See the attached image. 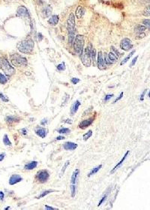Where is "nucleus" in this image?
Returning <instances> with one entry per match:
<instances>
[{
  "instance_id": "1",
  "label": "nucleus",
  "mask_w": 150,
  "mask_h": 210,
  "mask_svg": "<svg viewBox=\"0 0 150 210\" xmlns=\"http://www.w3.org/2000/svg\"><path fill=\"white\" fill-rule=\"evenodd\" d=\"M35 43L32 38H26V39L20 41L17 44V49L20 52L23 54H32Z\"/></svg>"
},
{
  "instance_id": "2",
  "label": "nucleus",
  "mask_w": 150,
  "mask_h": 210,
  "mask_svg": "<svg viewBox=\"0 0 150 210\" xmlns=\"http://www.w3.org/2000/svg\"><path fill=\"white\" fill-rule=\"evenodd\" d=\"M93 47L91 43H89L86 48L84 49V51L81 54V60L83 64L86 67L91 66L92 63V52Z\"/></svg>"
},
{
  "instance_id": "3",
  "label": "nucleus",
  "mask_w": 150,
  "mask_h": 210,
  "mask_svg": "<svg viewBox=\"0 0 150 210\" xmlns=\"http://www.w3.org/2000/svg\"><path fill=\"white\" fill-rule=\"evenodd\" d=\"M0 68L8 76H11L15 73V68L11 65L5 57H2L0 59Z\"/></svg>"
},
{
  "instance_id": "4",
  "label": "nucleus",
  "mask_w": 150,
  "mask_h": 210,
  "mask_svg": "<svg viewBox=\"0 0 150 210\" xmlns=\"http://www.w3.org/2000/svg\"><path fill=\"white\" fill-rule=\"evenodd\" d=\"M11 63L14 66L21 67L27 65V59L26 57L21 56L19 54H14L11 56Z\"/></svg>"
},
{
  "instance_id": "5",
  "label": "nucleus",
  "mask_w": 150,
  "mask_h": 210,
  "mask_svg": "<svg viewBox=\"0 0 150 210\" xmlns=\"http://www.w3.org/2000/svg\"><path fill=\"white\" fill-rule=\"evenodd\" d=\"M83 47H84L83 36L81 35H77L75 37V39L74 41V48L75 52L79 55H81L83 51Z\"/></svg>"
},
{
  "instance_id": "6",
  "label": "nucleus",
  "mask_w": 150,
  "mask_h": 210,
  "mask_svg": "<svg viewBox=\"0 0 150 210\" xmlns=\"http://www.w3.org/2000/svg\"><path fill=\"white\" fill-rule=\"evenodd\" d=\"M75 16L73 13H71L67 20V29L68 33H74L75 32Z\"/></svg>"
},
{
  "instance_id": "7",
  "label": "nucleus",
  "mask_w": 150,
  "mask_h": 210,
  "mask_svg": "<svg viewBox=\"0 0 150 210\" xmlns=\"http://www.w3.org/2000/svg\"><path fill=\"white\" fill-rule=\"evenodd\" d=\"M50 178V174L47 172V170H41L38 173L36 178L40 183L46 182Z\"/></svg>"
},
{
  "instance_id": "8",
  "label": "nucleus",
  "mask_w": 150,
  "mask_h": 210,
  "mask_svg": "<svg viewBox=\"0 0 150 210\" xmlns=\"http://www.w3.org/2000/svg\"><path fill=\"white\" fill-rule=\"evenodd\" d=\"M132 47H133V44L129 38H125L121 41V43H120V48H121V49L127 51L131 50L132 48Z\"/></svg>"
},
{
  "instance_id": "9",
  "label": "nucleus",
  "mask_w": 150,
  "mask_h": 210,
  "mask_svg": "<svg viewBox=\"0 0 150 210\" xmlns=\"http://www.w3.org/2000/svg\"><path fill=\"white\" fill-rule=\"evenodd\" d=\"M98 68L101 70L104 69L106 68V63L104 61V55H103L102 51H99V53L98 54Z\"/></svg>"
},
{
  "instance_id": "10",
  "label": "nucleus",
  "mask_w": 150,
  "mask_h": 210,
  "mask_svg": "<svg viewBox=\"0 0 150 210\" xmlns=\"http://www.w3.org/2000/svg\"><path fill=\"white\" fill-rule=\"evenodd\" d=\"M17 14L18 17H20V18H26V17H29V12H28V9L25 6L21 5L19 6L17 8Z\"/></svg>"
},
{
  "instance_id": "11",
  "label": "nucleus",
  "mask_w": 150,
  "mask_h": 210,
  "mask_svg": "<svg viewBox=\"0 0 150 210\" xmlns=\"http://www.w3.org/2000/svg\"><path fill=\"white\" fill-rule=\"evenodd\" d=\"M22 180H23V178L21 177L20 175H19L17 174H15V175H12L10 177L8 182H9L10 185H15V184L21 182Z\"/></svg>"
},
{
  "instance_id": "12",
  "label": "nucleus",
  "mask_w": 150,
  "mask_h": 210,
  "mask_svg": "<svg viewBox=\"0 0 150 210\" xmlns=\"http://www.w3.org/2000/svg\"><path fill=\"white\" fill-rule=\"evenodd\" d=\"M80 105H81V102L79 100H76L74 103L72 104V105L71 107V111H70V114L71 116L74 115L77 113V111Z\"/></svg>"
},
{
  "instance_id": "13",
  "label": "nucleus",
  "mask_w": 150,
  "mask_h": 210,
  "mask_svg": "<svg viewBox=\"0 0 150 210\" xmlns=\"http://www.w3.org/2000/svg\"><path fill=\"white\" fill-rule=\"evenodd\" d=\"M63 148L66 151H74L77 148V145L71 142H67L63 145Z\"/></svg>"
},
{
  "instance_id": "14",
  "label": "nucleus",
  "mask_w": 150,
  "mask_h": 210,
  "mask_svg": "<svg viewBox=\"0 0 150 210\" xmlns=\"http://www.w3.org/2000/svg\"><path fill=\"white\" fill-rule=\"evenodd\" d=\"M93 121H94V119L92 118L87 119V120H84V121H83L80 123L79 127L81 128V129H85V128H86L91 125V124L93 123Z\"/></svg>"
},
{
  "instance_id": "15",
  "label": "nucleus",
  "mask_w": 150,
  "mask_h": 210,
  "mask_svg": "<svg viewBox=\"0 0 150 210\" xmlns=\"http://www.w3.org/2000/svg\"><path fill=\"white\" fill-rule=\"evenodd\" d=\"M85 12H86V9L83 7L78 6L77 8V10H76V12H75L77 18H78V19L82 18L83 17V15L85 14Z\"/></svg>"
},
{
  "instance_id": "16",
  "label": "nucleus",
  "mask_w": 150,
  "mask_h": 210,
  "mask_svg": "<svg viewBox=\"0 0 150 210\" xmlns=\"http://www.w3.org/2000/svg\"><path fill=\"white\" fill-rule=\"evenodd\" d=\"M128 154H129V151H127V152L125 153V155H124V157H123L122 158V159H121V160H120V161H119V162L118 163V164H117L116 165V166H114V168H113V169L112 170H111V171H110V173H111V174H113V173L115 172V171H116V169H117L119 168V167H120V166H121V165H122V164H123V163H124V161H125V160L126 159V157H127V156L128 155Z\"/></svg>"
},
{
  "instance_id": "17",
  "label": "nucleus",
  "mask_w": 150,
  "mask_h": 210,
  "mask_svg": "<svg viewBox=\"0 0 150 210\" xmlns=\"http://www.w3.org/2000/svg\"><path fill=\"white\" fill-rule=\"evenodd\" d=\"M42 16L43 18H48V17L50 16L51 13H52V7L50 6V5H47L45 8H44V9L42 10Z\"/></svg>"
},
{
  "instance_id": "18",
  "label": "nucleus",
  "mask_w": 150,
  "mask_h": 210,
  "mask_svg": "<svg viewBox=\"0 0 150 210\" xmlns=\"http://www.w3.org/2000/svg\"><path fill=\"white\" fill-rule=\"evenodd\" d=\"M79 174H80V170L78 169H75L74 172H73V174H72L71 178V184H76Z\"/></svg>"
},
{
  "instance_id": "19",
  "label": "nucleus",
  "mask_w": 150,
  "mask_h": 210,
  "mask_svg": "<svg viewBox=\"0 0 150 210\" xmlns=\"http://www.w3.org/2000/svg\"><path fill=\"white\" fill-rule=\"evenodd\" d=\"M35 132L38 136L41 137V138H42V139L45 138L47 136V130L44 129V128H38V129L35 130Z\"/></svg>"
},
{
  "instance_id": "20",
  "label": "nucleus",
  "mask_w": 150,
  "mask_h": 210,
  "mask_svg": "<svg viewBox=\"0 0 150 210\" xmlns=\"http://www.w3.org/2000/svg\"><path fill=\"white\" fill-rule=\"evenodd\" d=\"M38 166V162L37 161H31L28 163L27 164H26L25 166H24V169H29V170H31V169H33L36 168Z\"/></svg>"
},
{
  "instance_id": "21",
  "label": "nucleus",
  "mask_w": 150,
  "mask_h": 210,
  "mask_svg": "<svg viewBox=\"0 0 150 210\" xmlns=\"http://www.w3.org/2000/svg\"><path fill=\"white\" fill-rule=\"evenodd\" d=\"M59 17L58 15H53L48 20V23L52 26H56L59 23Z\"/></svg>"
},
{
  "instance_id": "22",
  "label": "nucleus",
  "mask_w": 150,
  "mask_h": 210,
  "mask_svg": "<svg viewBox=\"0 0 150 210\" xmlns=\"http://www.w3.org/2000/svg\"><path fill=\"white\" fill-rule=\"evenodd\" d=\"M146 29H147L146 27H145L144 25H137L135 27L134 30L137 34H140V33H143Z\"/></svg>"
},
{
  "instance_id": "23",
  "label": "nucleus",
  "mask_w": 150,
  "mask_h": 210,
  "mask_svg": "<svg viewBox=\"0 0 150 210\" xmlns=\"http://www.w3.org/2000/svg\"><path fill=\"white\" fill-rule=\"evenodd\" d=\"M108 55V58H109V59L110 60V62H111V63H116V61H117V59H118V57H116V56L113 52H110L107 54Z\"/></svg>"
},
{
  "instance_id": "24",
  "label": "nucleus",
  "mask_w": 150,
  "mask_h": 210,
  "mask_svg": "<svg viewBox=\"0 0 150 210\" xmlns=\"http://www.w3.org/2000/svg\"><path fill=\"white\" fill-rule=\"evenodd\" d=\"M101 168H102V165H99V166H98L95 167V168H93V169L91 170V172H90V173H89L88 177H91L92 175H95V174L97 173L98 172V171H99Z\"/></svg>"
},
{
  "instance_id": "25",
  "label": "nucleus",
  "mask_w": 150,
  "mask_h": 210,
  "mask_svg": "<svg viewBox=\"0 0 150 210\" xmlns=\"http://www.w3.org/2000/svg\"><path fill=\"white\" fill-rule=\"evenodd\" d=\"M75 39V33H68V43L70 45H72L74 44V41Z\"/></svg>"
},
{
  "instance_id": "26",
  "label": "nucleus",
  "mask_w": 150,
  "mask_h": 210,
  "mask_svg": "<svg viewBox=\"0 0 150 210\" xmlns=\"http://www.w3.org/2000/svg\"><path fill=\"white\" fill-rule=\"evenodd\" d=\"M3 143L5 145H6V146H11V141L9 140V139H8V135H5L3 136Z\"/></svg>"
},
{
  "instance_id": "27",
  "label": "nucleus",
  "mask_w": 150,
  "mask_h": 210,
  "mask_svg": "<svg viewBox=\"0 0 150 210\" xmlns=\"http://www.w3.org/2000/svg\"><path fill=\"white\" fill-rule=\"evenodd\" d=\"M134 53H135V50H132L131 52L129 54V55H128V57H127L125 59H123V61H122V62H121V63H120V65L122 66V65H124V64H125V63H126L128 61V59H129L131 57V56H132L133 54H134Z\"/></svg>"
},
{
  "instance_id": "28",
  "label": "nucleus",
  "mask_w": 150,
  "mask_h": 210,
  "mask_svg": "<svg viewBox=\"0 0 150 210\" xmlns=\"http://www.w3.org/2000/svg\"><path fill=\"white\" fill-rule=\"evenodd\" d=\"M5 121L8 123H11V122H14V121H19V118H15V117H13V116H8L5 118Z\"/></svg>"
},
{
  "instance_id": "29",
  "label": "nucleus",
  "mask_w": 150,
  "mask_h": 210,
  "mask_svg": "<svg viewBox=\"0 0 150 210\" xmlns=\"http://www.w3.org/2000/svg\"><path fill=\"white\" fill-rule=\"evenodd\" d=\"M70 188H71V196L72 197H74L76 194V184H71Z\"/></svg>"
},
{
  "instance_id": "30",
  "label": "nucleus",
  "mask_w": 150,
  "mask_h": 210,
  "mask_svg": "<svg viewBox=\"0 0 150 210\" xmlns=\"http://www.w3.org/2000/svg\"><path fill=\"white\" fill-rule=\"evenodd\" d=\"M7 81H8V78L5 77V75L0 73V83L2 84H5L7 83Z\"/></svg>"
},
{
  "instance_id": "31",
  "label": "nucleus",
  "mask_w": 150,
  "mask_h": 210,
  "mask_svg": "<svg viewBox=\"0 0 150 210\" xmlns=\"http://www.w3.org/2000/svg\"><path fill=\"white\" fill-rule=\"evenodd\" d=\"M57 132L61 134H65V133H69L71 130L68 129V128H61V129L58 130Z\"/></svg>"
},
{
  "instance_id": "32",
  "label": "nucleus",
  "mask_w": 150,
  "mask_h": 210,
  "mask_svg": "<svg viewBox=\"0 0 150 210\" xmlns=\"http://www.w3.org/2000/svg\"><path fill=\"white\" fill-rule=\"evenodd\" d=\"M54 191H53V190H47V191H45L43 192L40 196H38V197H37V199H41V198H42V197H44V196H45L46 195L49 194L50 193H51V192H54Z\"/></svg>"
},
{
  "instance_id": "33",
  "label": "nucleus",
  "mask_w": 150,
  "mask_h": 210,
  "mask_svg": "<svg viewBox=\"0 0 150 210\" xmlns=\"http://www.w3.org/2000/svg\"><path fill=\"white\" fill-rule=\"evenodd\" d=\"M92 136V130H89L86 133H85L84 135H83V139L85 140V141H86L87 139H89L90 137H91Z\"/></svg>"
},
{
  "instance_id": "34",
  "label": "nucleus",
  "mask_w": 150,
  "mask_h": 210,
  "mask_svg": "<svg viewBox=\"0 0 150 210\" xmlns=\"http://www.w3.org/2000/svg\"><path fill=\"white\" fill-rule=\"evenodd\" d=\"M96 50L95 48L92 49V60L93 61L94 65H96Z\"/></svg>"
},
{
  "instance_id": "35",
  "label": "nucleus",
  "mask_w": 150,
  "mask_h": 210,
  "mask_svg": "<svg viewBox=\"0 0 150 210\" xmlns=\"http://www.w3.org/2000/svg\"><path fill=\"white\" fill-rule=\"evenodd\" d=\"M111 48V52H113L116 56L117 57H120V56L122 55V54H121V53H119V50H118L117 49H116L113 46H111V48Z\"/></svg>"
},
{
  "instance_id": "36",
  "label": "nucleus",
  "mask_w": 150,
  "mask_h": 210,
  "mask_svg": "<svg viewBox=\"0 0 150 210\" xmlns=\"http://www.w3.org/2000/svg\"><path fill=\"white\" fill-rule=\"evenodd\" d=\"M70 164V161L69 160H67L65 163V164H64V166H63V167H62V171H61V173H60V175H62L64 174V173H65V169H66V168L68 166V165Z\"/></svg>"
},
{
  "instance_id": "37",
  "label": "nucleus",
  "mask_w": 150,
  "mask_h": 210,
  "mask_svg": "<svg viewBox=\"0 0 150 210\" xmlns=\"http://www.w3.org/2000/svg\"><path fill=\"white\" fill-rule=\"evenodd\" d=\"M143 23L145 27H146V28L150 30V19H145L143 20Z\"/></svg>"
},
{
  "instance_id": "38",
  "label": "nucleus",
  "mask_w": 150,
  "mask_h": 210,
  "mask_svg": "<svg viewBox=\"0 0 150 210\" xmlns=\"http://www.w3.org/2000/svg\"><path fill=\"white\" fill-rule=\"evenodd\" d=\"M56 68H57V69H58L59 71H63V70H65V63H62L59 64V65L56 66Z\"/></svg>"
},
{
  "instance_id": "39",
  "label": "nucleus",
  "mask_w": 150,
  "mask_h": 210,
  "mask_svg": "<svg viewBox=\"0 0 150 210\" xmlns=\"http://www.w3.org/2000/svg\"><path fill=\"white\" fill-rule=\"evenodd\" d=\"M0 99H1L3 102H8V101H9V99H8L6 96L4 95L3 93H0Z\"/></svg>"
},
{
  "instance_id": "40",
  "label": "nucleus",
  "mask_w": 150,
  "mask_h": 210,
  "mask_svg": "<svg viewBox=\"0 0 150 210\" xmlns=\"http://www.w3.org/2000/svg\"><path fill=\"white\" fill-rule=\"evenodd\" d=\"M104 61H105V63L106 64H107V65H110V64H112L111 63V62H110V60L109 59V58H108V55H107V54H104Z\"/></svg>"
},
{
  "instance_id": "41",
  "label": "nucleus",
  "mask_w": 150,
  "mask_h": 210,
  "mask_svg": "<svg viewBox=\"0 0 150 210\" xmlns=\"http://www.w3.org/2000/svg\"><path fill=\"white\" fill-rule=\"evenodd\" d=\"M107 195H108V194H106L104 196H103V197L101 198V200H100V202L98 203V206H100V205L104 203V201L107 199Z\"/></svg>"
},
{
  "instance_id": "42",
  "label": "nucleus",
  "mask_w": 150,
  "mask_h": 210,
  "mask_svg": "<svg viewBox=\"0 0 150 210\" xmlns=\"http://www.w3.org/2000/svg\"><path fill=\"white\" fill-rule=\"evenodd\" d=\"M71 82L73 84H77V83L80 82V79L77 78H71Z\"/></svg>"
},
{
  "instance_id": "43",
  "label": "nucleus",
  "mask_w": 150,
  "mask_h": 210,
  "mask_svg": "<svg viewBox=\"0 0 150 210\" xmlns=\"http://www.w3.org/2000/svg\"><path fill=\"white\" fill-rule=\"evenodd\" d=\"M113 96V94H107V95L105 96V98H104V101L105 102H107L110 99H111Z\"/></svg>"
},
{
  "instance_id": "44",
  "label": "nucleus",
  "mask_w": 150,
  "mask_h": 210,
  "mask_svg": "<svg viewBox=\"0 0 150 210\" xmlns=\"http://www.w3.org/2000/svg\"><path fill=\"white\" fill-rule=\"evenodd\" d=\"M137 59H138V57L137 56V57H135L134 59H132V62H131V65H130V66L131 67H132L134 65V64L136 63V62H137Z\"/></svg>"
},
{
  "instance_id": "45",
  "label": "nucleus",
  "mask_w": 150,
  "mask_h": 210,
  "mask_svg": "<svg viewBox=\"0 0 150 210\" xmlns=\"http://www.w3.org/2000/svg\"><path fill=\"white\" fill-rule=\"evenodd\" d=\"M123 95H124V93H123V92H122L121 93H120V95L119 96V97H118V98H116V100H114V102H113L114 103H116V102L117 101H119V100H121L122 98L123 97Z\"/></svg>"
},
{
  "instance_id": "46",
  "label": "nucleus",
  "mask_w": 150,
  "mask_h": 210,
  "mask_svg": "<svg viewBox=\"0 0 150 210\" xmlns=\"http://www.w3.org/2000/svg\"><path fill=\"white\" fill-rule=\"evenodd\" d=\"M146 90H145V91L143 92V93L141 94V96H140V101H143V99H144V96H145V94H146Z\"/></svg>"
},
{
  "instance_id": "47",
  "label": "nucleus",
  "mask_w": 150,
  "mask_h": 210,
  "mask_svg": "<svg viewBox=\"0 0 150 210\" xmlns=\"http://www.w3.org/2000/svg\"><path fill=\"white\" fill-rule=\"evenodd\" d=\"M47 123V119H43L42 121H41V124L43 126L46 125Z\"/></svg>"
},
{
  "instance_id": "48",
  "label": "nucleus",
  "mask_w": 150,
  "mask_h": 210,
  "mask_svg": "<svg viewBox=\"0 0 150 210\" xmlns=\"http://www.w3.org/2000/svg\"><path fill=\"white\" fill-rule=\"evenodd\" d=\"M5 153L0 154V162L3 160V159H4V158H5Z\"/></svg>"
},
{
  "instance_id": "49",
  "label": "nucleus",
  "mask_w": 150,
  "mask_h": 210,
  "mask_svg": "<svg viewBox=\"0 0 150 210\" xmlns=\"http://www.w3.org/2000/svg\"><path fill=\"white\" fill-rule=\"evenodd\" d=\"M21 132H22L23 135H26L27 134V130H26V128H23V129L21 130Z\"/></svg>"
},
{
  "instance_id": "50",
  "label": "nucleus",
  "mask_w": 150,
  "mask_h": 210,
  "mask_svg": "<svg viewBox=\"0 0 150 210\" xmlns=\"http://www.w3.org/2000/svg\"><path fill=\"white\" fill-rule=\"evenodd\" d=\"M4 196H5V195H4V193H3V191H0V200H3V199H4Z\"/></svg>"
},
{
  "instance_id": "51",
  "label": "nucleus",
  "mask_w": 150,
  "mask_h": 210,
  "mask_svg": "<svg viewBox=\"0 0 150 210\" xmlns=\"http://www.w3.org/2000/svg\"><path fill=\"white\" fill-rule=\"evenodd\" d=\"M63 139H65V137L64 136H58L56 138V140H63Z\"/></svg>"
},
{
  "instance_id": "52",
  "label": "nucleus",
  "mask_w": 150,
  "mask_h": 210,
  "mask_svg": "<svg viewBox=\"0 0 150 210\" xmlns=\"http://www.w3.org/2000/svg\"><path fill=\"white\" fill-rule=\"evenodd\" d=\"M45 209H57L56 208H53V207H51V206H48V205H45Z\"/></svg>"
},
{
  "instance_id": "53",
  "label": "nucleus",
  "mask_w": 150,
  "mask_h": 210,
  "mask_svg": "<svg viewBox=\"0 0 150 210\" xmlns=\"http://www.w3.org/2000/svg\"><path fill=\"white\" fill-rule=\"evenodd\" d=\"M43 39V36L41 33H38V40L41 41Z\"/></svg>"
},
{
  "instance_id": "54",
  "label": "nucleus",
  "mask_w": 150,
  "mask_h": 210,
  "mask_svg": "<svg viewBox=\"0 0 150 210\" xmlns=\"http://www.w3.org/2000/svg\"><path fill=\"white\" fill-rule=\"evenodd\" d=\"M11 209V208H10L9 206H8V207H6V208H5V210H8V209Z\"/></svg>"
},
{
  "instance_id": "55",
  "label": "nucleus",
  "mask_w": 150,
  "mask_h": 210,
  "mask_svg": "<svg viewBox=\"0 0 150 210\" xmlns=\"http://www.w3.org/2000/svg\"><path fill=\"white\" fill-rule=\"evenodd\" d=\"M4 1H12V0H4Z\"/></svg>"
},
{
  "instance_id": "56",
  "label": "nucleus",
  "mask_w": 150,
  "mask_h": 210,
  "mask_svg": "<svg viewBox=\"0 0 150 210\" xmlns=\"http://www.w3.org/2000/svg\"><path fill=\"white\" fill-rule=\"evenodd\" d=\"M149 8V10H150V5H149V8Z\"/></svg>"
},
{
  "instance_id": "57",
  "label": "nucleus",
  "mask_w": 150,
  "mask_h": 210,
  "mask_svg": "<svg viewBox=\"0 0 150 210\" xmlns=\"http://www.w3.org/2000/svg\"><path fill=\"white\" fill-rule=\"evenodd\" d=\"M149 96L150 97V92H149Z\"/></svg>"
}]
</instances>
